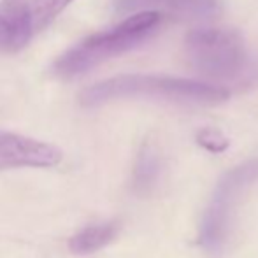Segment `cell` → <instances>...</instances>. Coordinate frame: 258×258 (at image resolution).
I'll use <instances>...</instances> for the list:
<instances>
[{
    "label": "cell",
    "mask_w": 258,
    "mask_h": 258,
    "mask_svg": "<svg viewBox=\"0 0 258 258\" xmlns=\"http://www.w3.org/2000/svg\"><path fill=\"white\" fill-rule=\"evenodd\" d=\"M230 97L225 86L167 76L125 74L92 85L79 95L85 107H97L114 100L151 99L174 104L214 105Z\"/></svg>",
    "instance_id": "6da1fadb"
},
{
    "label": "cell",
    "mask_w": 258,
    "mask_h": 258,
    "mask_svg": "<svg viewBox=\"0 0 258 258\" xmlns=\"http://www.w3.org/2000/svg\"><path fill=\"white\" fill-rule=\"evenodd\" d=\"M160 20L156 11H141L111 30L90 35L54 60L53 74L63 79L78 78L90 69L137 48L155 34Z\"/></svg>",
    "instance_id": "7a4b0ae2"
},
{
    "label": "cell",
    "mask_w": 258,
    "mask_h": 258,
    "mask_svg": "<svg viewBox=\"0 0 258 258\" xmlns=\"http://www.w3.org/2000/svg\"><path fill=\"white\" fill-rule=\"evenodd\" d=\"M186 54L201 76L218 83H246L253 65L241 34L228 28H197L186 35Z\"/></svg>",
    "instance_id": "3957f363"
},
{
    "label": "cell",
    "mask_w": 258,
    "mask_h": 258,
    "mask_svg": "<svg viewBox=\"0 0 258 258\" xmlns=\"http://www.w3.org/2000/svg\"><path fill=\"white\" fill-rule=\"evenodd\" d=\"M255 184H258V158L239 163L218 179L199 227V246L202 249L220 255L227 248L239 202Z\"/></svg>",
    "instance_id": "277c9868"
},
{
    "label": "cell",
    "mask_w": 258,
    "mask_h": 258,
    "mask_svg": "<svg viewBox=\"0 0 258 258\" xmlns=\"http://www.w3.org/2000/svg\"><path fill=\"white\" fill-rule=\"evenodd\" d=\"M61 158L63 153L54 144L0 130V170L48 169L58 165Z\"/></svg>",
    "instance_id": "5b68a950"
},
{
    "label": "cell",
    "mask_w": 258,
    "mask_h": 258,
    "mask_svg": "<svg viewBox=\"0 0 258 258\" xmlns=\"http://www.w3.org/2000/svg\"><path fill=\"white\" fill-rule=\"evenodd\" d=\"M34 32L32 0L0 2V51H18L25 48Z\"/></svg>",
    "instance_id": "8992f818"
},
{
    "label": "cell",
    "mask_w": 258,
    "mask_h": 258,
    "mask_svg": "<svg viewBox=\"0 0 258 258\" xmlns=\"http://www.w3.org/2000/svg\"><path fill=\"white\" fill-rule=\"evenodd\" d=\"M163 177V158L153 143H144L134 163L132 190L137 195H151Z\"/></svg>",
    "instance_id": "52a82bcc"
},
{
    "label": "cell",
    "mask_w": 258,
    "mask_h": 258,
    "mask_svg": "<svg viewBox=\"0 0 258 258\" xmlns=\"http://www.w3.org/2000/svg\"><path fill=\"white\" fill-rule=\"evenodd\" d=\"M119 232H121V223L118 220L86 225L69 239V251L78 256L92 255L111 244Z\"/></svg>",
    "instance_id": "ba28073f"
},
{
    "label": "cell",
    "mask_w": 258,
    "mask_h": 258,
    "mask_svg": "<svg viewBox=\"0 0 258 258\" xmlns=\"http://www.w3.org/2000/svg\"><path fill=\"white\" fill-rule=\"evenodd\" d=\"M141 2H155L162 6L170 7L172 11H177L181 14L194 18H209L216 16L221 11L220 0H121L125 7L141 6Z\"/></svg>",
    "instance_id": "9c48e42d"
},
{
    "label": "cell",
    "mask_w": 258,
    "mask_h": 258,
    "mask_svg": "<svg viewBox=\"0 0 258 258\" xmlns=\"http://www.w3.org/2000/svg\"><path fill=\"white\" fill-rule=\"evenodd\" d=\"M72 0H32L35 30H42L71 4Z\"/></svg>",
    "instance_id": "30bf717a"
},
{
    "label": "cell",
    "mask_w": 258,
    "mask_h": 258,
    "mask_svg": "<svg viewBox=\"0 0 258 258\" xmlns=\"http://www.w3.org/2000/svg\"><path fill=\"white\" fill-rule=\"evenodd\" d=\"M195 141H197L199 146L204 148L209 153H223L230 146V141L227 139V136L218 128H211V126L199 130Z\"/></svg>",
    "instance_id": "8fae6325"
}]
</instances>
